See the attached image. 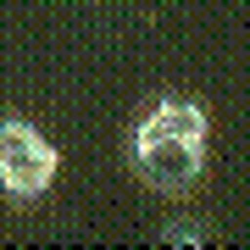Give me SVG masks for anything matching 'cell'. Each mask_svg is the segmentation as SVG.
Returning a JSON list of instances; mask_svg holds the SVG:
<instances>
[{
    "label": "cell",
    "instance_id": "obj_1",
    "mask_svg": "<svg viewBox=\"0 0 250 250\" xmlns=\"http://www.w3.org/2000/svg\"><path fill=\"white\" fill-rule=\"evenodd\" d=\"M206 134H211L206 106H195V100H184V95L156 100V106L139 117L134 145H128V161H134L139 184L150 189V195L184 200L189 189L200 184V172H206Z\"/></svg>",
    "mask_w": 250,
    "mask_h": 250
},
{
    "label": "cell",
    "instance_id": "obj_2",
    "mask_svg": "<svg viewBox=\"0 0 250 250\" xmlns=\"http://www.w3.org/2000/svg\"><path fill=\"white\" fill-rule=\"evenodd\" d=\"M56 172H62V156L39 128L22 123V117H0V189L11 200L34 206L50 195Z\"/></svg>",
    "mask_w": 250,
    "mask_h": 250
},
{
    "label": "cell",
    "instance_id": "obj_3",
    "mask_svg": "<svg viewBox=\"0 0 250 250\" xmlns=\"http://www.w3.org/2000/svg\"><path fill=\"white\" fill-rule=\"evenodd\" d=\"M161 239H167V245H206V233H200V228H189V223H172Z\"/></svg>",
    "mask_w": 250,
    "mask_h": 250
}]
</instances>
